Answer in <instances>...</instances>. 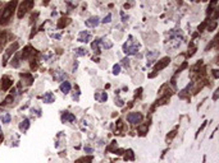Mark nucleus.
I'll list each match as a JSON object with an SVG mask.
<instances>
[{"mask_svg":"<svg viewBox=\"0 0 219 163\" xmlns=\"http://www.w3.org/2000/svg\"><path fill=\"white\" fill-rule=\"evenodd\" d=\"M18 5V3L15 1H9L7 4L5 6L0 10V24L4 26V24H8L12 18V15L14 14V10H15V6Z\"/></svg>","mask_w":219,"mask_h":163,"instance_id":"obj_1","label":"nucleus"},{"mask_svg":"<svg viewBox=\"0 0 219 163\" xmlns=\"http://www.w3.org/2000/svg\"><path fill=\"white\" fill-rule=\"evenodd\" d=\"M17 49H18V42H13L9 47L7 49V51H5V55H4V57H3V65L5 66L7 65V61H8V59L13 55V54L17 51Z\"/></svg>","mask_w":219,"mask_h":163,"instance_id":"obj_2","label":"nucleus"},{"mask_svg":"<svg viewBox=\"0 0 219 163\" xmlns=\"http://www.w3.org/2000/svg\"><path fill=\"white\" fill-rule=\"evenodd\" d=\"M32 6H33V1H23V3H21V5H19V10L17 13V17L18 18H23V15L27 13V10L31 9Z\"/></svg>","mask_w":219,"mask_h":163,"instance_id":"obj_3","label":"nucleus"},{"mask_svg":"<svg viewBox=\"0 0 219 163\" xmlns=\"http://www.w3.org/2000/svg\"><path fill=\"white\" fill-rule=\"evenodd\" d=\"M137 49H138V45L136 44L131 45V42H127V44L123 45V50H124V52L127 55H134V54H137Z\"/></svg>","mask_w":219,"mask_h":163,"instance_id":"obj_4","label":"nucleus"},{"mask_svg":"<svg viewBox=\"0 0 219 163\" xmlns=\"http://www.w3.org/2000/svg\"><path fill=\"white\" fill-rule=\"evenodd\" d=\"M127 120L131 122V124H137V122H141L142 120V115L140 112H131V114L127 115Z\"/></svg>","mask_w":219,"mask_h":163,"instance_id":"obj_5","label":"nucleus"},{"mask_svg":"<svg viewBox=\"0 0 219 163\" xmlns=\"http://www.w3.org/2000/svg\"><path fill=\"white\" fill-rule=\"evenodd\" d=\"M35 52H36V50L32 46H26L22 52V59H30L32 55H35Z\"/></svg>","mask_w":219,"mask_h":163,"instance_id":"obj_6","label":"nucleus"},{"mask_svg":"<svg viewBox=\"0 0 219 163\" xmlns=\"http://www.w3.org/2000/svg\"><path fill=\"white\" fill-rule=\"evenodd\" d=\"M169 63H171V59H169V57H164V59H161L159 63L155 65V68H154V69H155V71L158 73L159 70H161V69H164L167 65H169Z\"/></svg>","mask_w":219,"mask_h":163,"instance_id":"obj_7","label":"nucleus"},{"mask_svg":"<svg viewBox=\"0 0 219 163\" xmlns=\"http://www.w3.org/2000/svg\"><path fill=\"white\" fill-rule=\"evenodd\" d=\"M12 85H13V82H12V79L9 78V76H3L1 79V89L3 91H8Z\"/></svg>","mask_w":219,"mask_h":163,"instance_id":"obj_8","label":"nucleus"},{"mask_svg":"<svg viewBox=\"0 0 219 163\" xmlns=\"http://www.w3.org/2000/svg\"><path fill=\"white\" fill-rule=\"evenodd\" d=\"M21 78L23 80V83H25L26 85H31L33 83V76L30 74V73H22L21 74Z\"/></svg>","mask_w":219,"mask_h":163,"instance_id":"obj_9","label":"nucleus"},{"mask_svg":"<svg viewBox=\"0 0 219 163\" xmlns=\"http://www.w3.org/2000/svg\"><path fill=\"white\" fill-rule=\"evenodd\" d=\"M91 40V33L88 31H82L78 36V41L80 42H88Z\"/></svg>","mask_w":219,"mask_h":163,"instance_id":"obj_10","label":"nucleus"},{"mask_svg":"<svg viewBox=\"0 0 219 163\" xmlns=\"http://www.w3.org/2000/svg\"><path fill=\"white\" fill-rule=\"evenodd\" d=\"M61 121L63 122H74L76 121V116L69 114V112H65V114L61 115Z\"/></svg>","mask_w":219,"mask_h":163,"instance_id":"obj_11","label":"nucleus"},{"mask_svg":"<svg viewBox=\"0 0 219 163\" xmlns=\"http://www.w3.org/2000/svg\"><path fill=\"white\" fill-rule=\"evenodd\" d=\"M99 21H100L99 17H91V18H88L85 23H86L87 27H96V26H98L99 23H100Z\"/></svg>","mask_w":219,"mask_h":163,"instance_id":"obj_12","label":"nucleus"},{"mask_svg":"<svg viewBox=\"0 0 219 163\" xmlns=\"http://www.w3.org/2000/svg\"><path fill=\"white\" fill-rule=\"evenodd\" d=\"M95 98L99 101V102H105L108 99V94L105 92H96L95 93Z\"/></svg>","mask_w":219,"mask_h":163,"instance_id":"obj_13","label":"nucleus"},{"mask_svg":"<svg viewBox=\"0 0 219 163\" xmlns=\"http://www.w3.org/2000/svg\"><path fill=\"white\" fill-rule=\"evenodd\" d=\"M71 87H72V85H71V83H69V82H63V83L60 84V91L67 94V93L71 92Z\"/></svg>","mask_w":219,"mask_h":163,"instance_id":"obj_14","label":"nucleus"},{"mask_svg":"<svg viewBox=\"0 0 219 163\" xmlns=\"http://www.w3.org/2000/svg\"><path fill=\"white\" fill-rule=\"evenodd\" d=\"M69 22H71V19H69V18H60L59 19V22H58V24H56V27H58V28H64V27L65 26H68L69 24Z\"/></svg>","mask_w":219,"mask_h":163,"instance_id":"obj_15","label":"nucleus"},{"mask_svg":"<svg viewBox=\"0 0 219 163\" xmlns=\"http://www.w3.org/2000/svg\"><path fill=\"white\" fill-rule=\"evenodd\" d=\"M28 127H30V120L28 119H25L21 124H19V130L23 131V133H25V131L28 129Z\"/></svg>","mask_w":219,"mask_h":163,"instance_id":"obj_16","label":"nucleus"},{"mask_svg":"<svg viewBox=\"0 0 219 163\" xmlns=\"http://www.w3.org/2000/svg\"><path fill=\"white\" fill-rule=\"evenodd\" d=\"M42 99H44L46 103H51V102H54V94L51 92H46L44 97H42Z\"/></svg>","mask_w":219,"mask_h":163,"instance_id":"obj_17","label":"nucleus"},{"mask_svg":"<svg viewBox=\"0 0 219 163\" xmlns=\"http://www.w3.org/2000/svg\"><path fill=\"white\" fill-rule=\"evenodd\" d=\"M65 79V74L61 70L55 71V80H64Z\"/></svg>","mask_w":219,"mask_h":163,"instance_id":"obj_18","label":"nucleus"},{"mask_svg":"<svg viewBox=\"0 0 219 163\" xmlns=\"http://www.w3.org/2000/svg\"><path fill=\"white\" fill-rule=\"evenodd\" d=\"M133 158H134L133 150H132V149H128V150H127V154H126L124 159H126V161H128V159H133Z\"/></svg>","mask_w":219,"mask_h":163,"instance_id":"obj_19","label":"nucleus"},{"mask_svg":"<svg viewBox=\"0 0 219 163\" xmlns=\"http://www.w3.org/2000/svg\"><path fill=\"white\" fill-rule=\"evenodd\" d=\"M12 65H13L14 68H18L19 66V54H17V55L14 56V59L12 60Z\"/></svg>","mask_w":219,"mask_h":163,"instance_id":"obj_20","label":"nucleus"},{"mask_svg":"<svg viewBox=\"0 0 219 163\" xmlns=\"http://www.w3.org/2000/svg\"><path fill=\"white\" fill-rule=\"evenodd\" d=\"M74 54H76L77 56H83V55H86V50L82 49V47L76 49V50H74Z\"/></svg>","mask_w":219,"mask_h":163,"instance_id":"obj_21","label":"nucleus"},{"mask_svg":"<svg viewBox=\"0 0 219 163\" xmlns=\"http://www.w3.org/2000/svg\"><path fill=\"white\" fill-rule=\"evenodd\" d=\"M7 42V33L5 32H1L0 33V47Z\"/></svg>","mask_w":219,"mask_h":163,"instance_id":"obj_22","label":"nucleus"},{"mask_svg":"<svg viewBox=\"0 0 219 163\" xmlns=\"http://www.w3.org/2000/svg\"><path fill=\"white\" fill-rule=\"evenodd\" d=\"M99 44H100V40H96L94 44L91 45V47H92V50H95V52H100L99 51Z\"/></svg>","mask_w":219,"mask_h":163,"instance_id":"obj_23","label":"nucleus"},{"mask_svg":"<svg viewBox=\"0 0 219 163\" xmlns=\"http://www.w3.org/2000/svg\"><path fill=\"white\" fill-rule=\"evenodd\" d=\"M217 24H218L217 21H213V22L210 23V26H207V31H209V32H211V31H214L215 28H217Z\"/></svg>","mask_w":219,"mask_h":163,"instance_id":"obj_24","label":"nucleus"},{"mask_svg":"<svg viewBox=\"0 0 219 163\" xmlns=\"http://www.w3.org/2000/svg\"><path fill=\"white\" fill-rule=\"evenodd\" d=\"M1 121L4 124H8V122H10V115L9 114H5V115H3L1 116Z\"/></svg>","mask_w":219,"mask_h":163,"instance_id":"obj_25","label":"nucleus"},{"mask_svg":"<svg viewBox=\"0 0 219 163\" xmlns=\"http://www.w3.org/2000/svg\"><path fill=\"white\" fill-rule=\"evenodd\" d=\"M138 131H140V135H145L146 131H147V126H146V125H141L140 127H138Z\"/></svg>","mask_w":219,"mask_h":163,"instance_id":"obj_26","label":"nucleus"},{"mask_svg":"<svg viewBox=\"0 0 219 163\" xmlns=\"http://www.w3.org/2000/svg\"><path fill=\"white\" fill-rule=\"evenodd\" d=\"M12 101H13V96L9 94V96H7L5 99H4V103H3V104H10Z\"/></svg>","mask_w":219,"mask_h":163,"instance_id":"obj_27","label":"nucleus"},{"mask_svg":"<svg viewBox=\"0 0 219 163\" xmlns=\"http://www.w3.org/2000/svg\"><path fill=\"white\" fill-rule=\"evenodd\" d=\"M176 134H177V131H176V130H173V131H171V134H169V135H168V137H167V140H172V139H173V138H174V137H176Z\"/></svg>","mask_w":219,"mask_h":163,"instance_id":"obj_28","label":"nucleus"},{"mask_svg":"<svg viewBox=\"0 0 219 163\" xmlns=\"http://www.w3.org/2000/svg\"><path fill=\"white\" fill-rule=\"evenodd\" d=\"M92 161V157H85L82 159H80V162H83V163H90Z\"/></svg>","mask_w":219,"mask_h":163,"instance_id":"obj_29","label":"nucleus"},{"mask_svg":"<svg viewBox=\"0 0 219 163\" xmlns=\"http://www.w3.org/2000/svg\"><path fill=\"white\" fill-rule=\"evenodd\" d=\"M103 46H104V49H110L111 46H113V44H111V42H106V41H104V42H103Z\"/></svg>","mask_w":219,"mask_h":163,"instance_id":"obj_30","label":"nucleus"},{"mask_svg":"<svg viewBox=\"0 0 219 163\" xmlns=\"http://www.w3.org/2000/svg\"><path fill=\"white\" fill-rule=\"evenodd\" d=\"M119 70H121V66H119V65H114V68H113V73H114L115 75L119 74Z\"/></svg>","mask_w":219,"mask_h":163,"instance_id":"obj_31","label":"nucleus"},{"mask_svg":"<svg viewBox=\"0 0 219 163\" xmlns=\"http://www.w3.org/2000/svg\"><path fill=\"white\" fill-rule=\"evenodd\" d=\"M206 24H207V22H204V23H201V24L199 26V28H197V31H199V32H201V31H202V29L206 27Z\"/></svg>","mask_w":219,"mask_h":163,"instance_id":"obj_32","label":"nucleus"},{"mask_svg":"<svg viewBox=\"0 0 219 163\" xmlns=\"http://www.w3.org/2000/svg\"><path fill=\"white\" fill-rule=\"evenodd\" d=\"M115 147H117V143H115V142H113V143H111V144H110V145L106 148V150H113V149L115 148Z\"/></svg>","mask_w":219,"mask_h":163,"instance_id":"obj_33","label":"nucleus"},{"mask_svg":"<svg viewBox=\"0 0 219 163\" xmlns=\"http://www.w3.org/2000/svg\"><path fill=\"white\" fill-rule=\"evenodd\" d=\"M110 19H111V14H108L105 18H104V21H103V23H109L110 22Z\"/></svg>","mask_w":219,"mask_h":163,"instance_id":"obj_34","label":"nucleus"},{"mask_svg":"<svg viewBox=\"0 0 219 163\" xmlns=\"http://www.w3.org/2000/svg\"><path fill=\"white\" fill-rule=\"evenodd\" d=\"M36 68H37V61L36 60H32V63H31V69L33 70V69H36Z\"/></svg>","mask_w":219,"mask_h":163,"instance_id":"obj_35","label":"nucleus"},{"mask_svg":"<svg viewBox=\"0 0 219 163\" xmlns=\"http://www.w3.org/2000/svg\"><path fill=\"white\" fill-rule=\"evenodd\" d=\"M117 127H118V130H121L122 127H123V121H122V120H118V122H117Z\"/></svg>","mask_w":219,"mask_h":163,"instance_id":"obj_36","label":"nucleus"},{"mask_svg":"<svg viewBox=\"0 0 219 163\" xmlns=\"http://www.w3.org/2000/svg\"><path fill=\"white\" fill-rule=\"evenodd\" d=\"M123 152H124L123 149H118V150L115 149V150H114V153H115V154H118V156H121V154H123Z\"/></svg>","mask_w":219,"mask_h":163,"instance_id":"obj_37","label":"nucleus"},{"mask_svg":"<svg viewBox=\"0 0 219 163\" xmlns=\"http://www.w3.org/2000/svg\"><path fill=\"white\" fill-rule=\"evenodd\" d=\"M85 152H87V153H92V148H90V147H85Z\"/></svg>","mask_w":219,"mask_h":163,"instance_id":"obj_38","label":"nucleus"},{"mask_svg":"<svg viewBox=\"0 0 219 163\" xmlns=\"http://www.w3.org/2000/svg\"><path fill=\"white\" fill-rule=\"evenodd\" d=\"M122 61H123V65H126V66H128V65H129V63H128L129 60L128 59H123Z\"/></svg>","mask_w":219,"mask_h":163,"instance_id":"obj_39","label":"nucleus"},{"mask_svg":"<svg viewBox=\"0 0 219 163\" xmlns=\"http://www.w3.org/2000/svg\"><path fill=\"white\" fill-rule=\"evenodd\" d=\"M205 125H206V122H204V124H202V125H201V126H200V129L197 130V133H200V131H201V130L204 129V127H205Z\"/></svg>","mask_w":219,"mask_h":163,"instance_id":"obj_40","label":"nucleus"},{"mask_svg":"<svg viewBox=\"0 0 219 163\" xmlns=\"http://www.w3.org/2000/svg\"><path fill=\"white\" fill-rule=\"evenodd\" d=\"M117 104H118V106H123V101L122 99H117Z\"/></svg>","mask_w":219,"mask_h":163,"instance_id":"obj_41","label":"nucleus"},{"mask_svg":"<svg viewBox=\"0 0 219 163\" xmlns=\"http://www.w3.org/2000/svg\"><path fill=\"white\" fill-rule=\"evenodd\" d=\"M218 92H219V89H217V91H215V94H214V101H217V98H218Z\"/></svg>","mask_w":219,"mask_h":163,"instance_id":"obj_42","label":"nucleus"},{"mask_svg":"<svg viewBox=\"0 0 219 163\" xmlns=\"http://www.w3.org/2000/svg\"><path fill=\"white\" fill-rule=\"evenodd\" d=\"M213 74H214V76H215V78H218V76H219V74H218V70H213Z\"/></svg>","mask_w":219,"mask_h":163,"instance_id":"obj_43","label":"nucleus"},{"mask_svg":"<svg viewBox=\"0 0 219 163\" xmlns=\"http://www.w3.org/2000/svg\"><path fill=\"white\" fill-rule=\"evenodd\" d=\"M141 92H142V89H141V88H138V91H136V96H140V94H141Z\"/></svg>","mask_w":219,"mask_h":163,"instance_id":"obj_44","label":"nucleus"},{"mask_svg":"<svg viewBox=\"0 0 219 163\" xmlns=\"http://www.w3.org/2000/svg\"><path fill=\"white\" fill-rule=\"evenodd\" d=\"M1 140H3V135L0 134V143H1Z\"/></svg>","mask_w":219,"mask_h":163,"instance_id":"obj_45","label":"nucleus"},{"mask_svg":"<svg viewBox=\"0 0 219 163\" xmlns=\"http://www.w3.org/2000/svg\"><path fill=\"white\" fill-rule=\"evenodd\" d=\"M0 134H1V127H0Z\"/></svg>","mask_w":219,"mask_h":163,"instance_id":"obj_46","label":"nucleus"}]
</instances>
